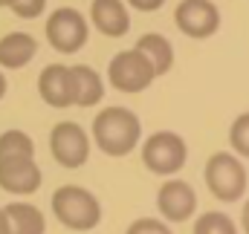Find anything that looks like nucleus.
<instances>
[{
  "instance_id": "obj_1",
  "label": "nucleus",
  "mask_w": 249,
  "mask_h": 234,
  "mask_svg": "<svg viewBox=\"0 0 249 234\" xmlns=\"http://www.w3.org/2000/svg\"><path fill=\"white\" fill-rule=\"evenodd\" d=\"M142 136V124L127 107H107L93 118V139L102 153L127 156Z\"/></svg>"
},
{
  "instance_id": "obj_2",
  "label": "nucleus",
  "mask_w": 249,
  "mask_h": 234,
  "mask_svg": "<svg viewBox=\"0 0 249 234\" xmlns=\"http://www.w3.org/2000/svg\"><path fill=\"white\" fill-rule=\"evenodd\" d=\"M53 211H55L58 223L72 232H90L102 220L99 200L87 188H78V185H61L53 194Z\"/></svg>"
},
{
  "instance_id": "obj_3",
  "label": "nucleus",
  "mask_w": 249,
  "mask_h": 234,
  "mask_svg": "<svg viewBox=\"0 0 249 234\" xmlns=\"http://www.w3.org/2000/svg\"><path fill=\"white\" fill-rule=\"evenodd\" d=\"M186 156H188L186 142L177 133H171V130H157L142 145V162H145V168L151 174L157 176L177 174L186 165Z\"/></svg>"
},
{
  "instance_id": "obj_4",
  "label": "nucleus",
  "mask_w": 249,
  "mask_h": 234,
  "mask_svg": "<svg viewBox=\"0 0 249 234\" xmlns=\"http://www.w3.org/2000/svg\"><path fill=\"white\" fill-rule=\"evenodd\" d=\"M206 185L220 202H235L247 191V168L232 153H214L206 162Z\"/></svg>"
},
{
  "instance_id": "obj_5",
  "label": "nucleus",
  "mask_w": 249,
  "mask_h": 234,
  "mask_svg": "<svg viewBox=\"0 0 249 234\" xmlns=\"http://www.w3.org/2000/svg\"><path fill=\"white\" fill-rule=\"evenodd\" d=\"M107 78H110L113 90H119V93H142V90H148L154 84L157 69H154V64L148 61L145 52L124 50V52H119L110 61Z\"/></svg>"
},
{
  "instance_id": "obj_6",
  "label": "nucleus",
  "mask_w": 249,
  "mask_h": 234,
  "mask_svg": "<svg viewBox=\"0 0 249 234\" xmlns=\"http://www.w3.org/2000/svg\"><path fill=\"white\" fill-rule=\"evenodd\" d=\"M47 41L53 44V50H58L64 55L78 52L87 44V20L81 12L75 9H55L47 20Z\"/></svg>"
},
{
  "instance_id": "obj_7",
  "label": "nucleus",
  "mask_w": 249,
  "mask_h": 234,
  "mask_svg": "<svg viewBox=\"0 0 249 234\" xmlns=\"http://www.w3.org/2000/svg\"><path fill=\"white\" fill-rule=\"evenodd\" d=\"M50 150L55 162L64 168H81L90 156V139L81 124L75 121H61L50 133Z\"/></svg>"
},
{
  "instance_id": "obj_8",
  "label": "nucleus",
  "mask_w": 249,
  "mask_h": 234,
  "mask_svg": "<svg viewBox=\"0 0 249 234\" xmlns=\"http://www.w3.org/2000/svg\"><path fill=\"white\" fill-rule=\"evenodd\" d=\"M174 20L188 38H209L220 26V12L212 0H183L174 12Z\"/></svg>"
},
{
  "instance_id": "obj_9",
  "label": "nucleus",
  "mask_w": 249,
  "mask_h": 234,
  "mask_svg": "<svg viewBox=\"0 0 249 234\" xmlns=\"http://www.w3.org/2000/svg\"><path fill=\"white\" fill-rule=\"evenodd\" d=\"M157 208L168 223H183L197 208V194L183 179H168L157 194Z\"/></svg>"
},
{
  "instance_id": "obj_10",
  "label": "nucleus",
  "mask_w": 249,
  "mask_h": 234,
  "mask_svg": "<svg viewBox=\"0 0 249 234\" xmlns=\"http://www.w3.org/2000/svg\"><path fill=\"white\" fill-rule=\"evenodd\" d=\"M0 188L9 194H35L41 188V168L32 156L0 159Z\"/></svg>"
},
{
  "instance_id": "obj_11",
  "label": "nucleus",
  "mask_w": 249,
  "mask_h": 234,
  "mask_svg": "<svg viewBox=\"0 0 249 234\" xmlns=\"http://www.w3.org/2000/svg\"><path fill=\"white\" fill-rule=\"evenodd\" d=\"M38 93L50 107H70L75 104V81H72V67L50 64L41 78H38Z\"/></svg>"
},
{
  "instance_id": "obj_12",
  "label": "nucleus",
  "mask_w": 249,
  "mask_h": 234,
  "mask_svg": "<svg viewBox=\"0 0 249 234\" xmlns=\"http://www.w3.org/2000/svg\"><path fill=\"white\" fill-rule=\"evenodd\" d=\"M90 17H93V26L107 38H122L130 29V15L122 0H93Z\"/></svg>"
},
{
  "instance_id": "obj_13",
  "label": "nucleus",
  "mask_w": 249,
  "mask_h": 234,
  "mask_svg": "<svg viewBox=\"0 0 249 234\" xmlns=\"http://www.w3.org/2000/svg\"><path fill=\"white\" fill-rule=\"evenodd\" d=\"M35 52H38V44L26 32H9L0 38V67H6V69L26 67L35 58Z\"/></svg>"
},
{
  "instance_id": "obj_14",
  "label": "nucleus",
  "mask_w": 249,
  "mask_h": 234,
  "mask_svg": "<svg viewBox=\"0 0 249 234\" xmlns=\"http://www.w3.org/2000/svg\"><path fill=\"white\" fill-rule=\"evenodd\" d=\"M72 81H75V104L78 107H93V104L102 101L105 84H102L96 69L78 64V67H72Z\"/></svg>"
},
{
  "instance_id": "obj_15",
  "label": "nucleus",
  "mask_w": 249,
  "mask_h": 234,
  "mask_svg": "<svg viewBox=\"0 0 249 234\" xmlns=\"http://www.w3.org/2000/svg\"><path fill=\"white\" fill-rule=\"evenodd\" d=\"M3 211H6V217H9L12 234H44V229H47L44 214H41L35 205L12 202V205H6Z\"/></svg>"
},
{
  "instance_id": "obj_16",
  "label": "nucleus",
  "mask_w": 249,
  "mask_h": 234,
  "mask_svg": "<svg viewBox=\"0 0 249 234\" xmlns=\"http://www.w3.org/2000/svg\"><path fill=\"white\" fill-rule=\"evenodd\" d=\"M136 50L148 55V61H151L154 69H157V75H165V72L171 69V64H174V50H171V44H168L162 35H157V32L142 35V38L136 41Z\"/></svg>"
},
{
  "instance_id": "obj_17",
  "label": "nucleus",
  "mask_w": 249,
  "mask_h": 234,
  "mask_svg": "<svg viewBox=\"0 0 249 234\" xmlns=\"http://www.w3.org/2000/svg\"><path fill=\"white\" fill-rule=\"evenodd\" d=\"M18 156H35V145L23 130H6L0 136V159H18Z\"/></svg>"
},
{
  "instance_id": "obj_18",
  "label": "nucleus",
  "mask_w": 249,
  "mask_h": 234,
  "mask_svg": "<svg viewBox=\"0 0 249 234\" xmlns=\"http://www.w3.org/2000/svg\"><path fill=\"white\" fill-rule=\"evenodd\" d=\"M194 234H238L235 223L223 211H209L194 223Z\"/></svg>"
},
{
  "instance_id": "obj_19",
  "label": "nucleus",
  "mask_w": 249,
  "mask_h": 234,
  "mask_svg": "<svg viewBox=\"0 0 249 234\" xmlns=\"http://www.w3.org/2000/svg\"><path fill=\"white\" fill-rule=\"evenodd\" d=\"M229 142H232V148H235L238 156H247L249 159V113H241V116L232 121Z\"/></svg>"
},
{
  "instance_id": "obj_20",
  "label": "nucleus",
  "mask_w": 249,
  "mask_h": 234,
  "mask_svg": "<svg viewBox=\"0 0 249 234\" xmlns=\"http://www.w3.org/2000/svg\"><path fill=\"white\" fill-rule=\"evenodd\" d=\"M12 6V12L18 15V17H38L41 12H44V6H47V0H12L9 3Z\"/></svg>"
},
{
  "instance_id": "obj_21",
  "label": "nucleus",
  "mask_w": 249,
  "mask_h": 234,
  "mask_svg": "<svg viewBox=\"0 0 249 234\" xmlns=\"http://www.w3.org/2000/svg\"><path fill=\"white\" fill-rule=\"evenodd\" d=\"M127 234H171V229L165 226V223H160V220H154V217H142V220H136Z\"/></svg>"
},
{
  "instance_id": "obj_22",
  "label": "nucleus",
  "mask_w": 249,
  "mask_h": 234,
  "mask_svg": "<svg viewBox=\"0 0 249 234\" xmlns=\"http://www.w3.org/2000/svg\"><path fill=\"white\" fill-rule=\"evenodd\" d=\"M127 3H130L136 12H157L165 0H127Z\"/></svg>"
},
{
  "instance_id": "obj_23",
  "label": "nucleus",
  "mask_w": 249,
  "mask_h": 234,
  "mask_svg": "<svg viewBox=\"0 0 249 234\" xmlns=\"http://www.w3.org/2000/svg\"><path fill=\"white\" fill-rule=\"evenodd\" d=\"M0 234H12V226H9V217H6V211L0 208Z\"/></svg>"
},
{
  "instance_id": "obj_24",
  "label": "nucleus",
  "mask_w": 249,
  "mask_h": 234,
  "mask_svg": "<svg viewBox=\"0 0 249 234\" xmlns=\"http://www.w3.org/2000/svg\"><path fill=\"white\" fill-rule=\"evenodd\" d=\"M241 220H244V232L249 234V202L244 205V217H241Z\"/></svg>"
},
{
  "instance_id": "obj_25",
  "label": "nucleus",
  "mask_w": 249,
  "mask_h": 234,
  "mask_svg": "<svg viewBox=\"0 0 249 234\" xmlns=\"http://www.w3.org/2000/svg\"><path fill=\"white\" fill-rule=\"evenodd\" d=\"M6 96V78H3V72H0V99Z\"/></svg>"
},
{
  "instance_id": "obj_26",
  "label": "nucleus",
  "mask_w": 249,
  "mask_h": 234,
  "mask_svg": "<svg viewBox=\"0 0 249 234\" xmlns=\"http://www.w3.org/2000/svg\"><path fill=\"white\" fill-rule=\"evenodd\" d=\"M9 3H12V0H0V6H9Z\"/></svg>"
}]
</instances>
